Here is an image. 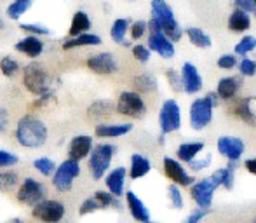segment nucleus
I'll use <instances>...</instances> for the list:
<instances>
[{"mask_svg":"<svg viewBox=\"0 0 256 223\" xmlns=\"http://www.w3.org/2000/svg\"><path fill=\"white\" fill-rule=\"evenodd\" d=\"M14 138H16L18 145H21L23 148H40L48 143V126L35 115H23L16 124Z\"/></svg>","mask_w":256,"mask_h":223,"instance_id":"f257e3e1","label":"nucleus"},{"mask_svg":"<svg viewBox=\"0 0 256 223\" xmlns=\"http://www.w3.org/2000/svg\"><path fill=\"white\" fill-rule=\"evenodd\" d=\"M23 86L30 94L37 96H52V78L46 66L38 61H32L23 68Z\"/></svg>","mask_w":256,"mask_h":223,"instance_id":"f03ea898","label":"nucleus"},{"mask_svg":"<svg viewBox=\"0 0 256 223\" xmlns=\"http://www.w3.org/2000/svg\"><path fill=\"white\" fill-rule=\"evenodd\" d=\"M150 10H152V20L160 26V32L172 44L182 40V37L185 35L183 34V28L176 21L174 10H172V7L166 0H152L150 2Z\"/></svg>","mask_w":256,"mask_h":223,"instance_id":"7ed1b4c3","label":"nucleus"},{"mask_svg":"<svg viewBox=\"0 0 256 223\" xmlns=\"http://www.w3.org/2000/svg\"><path fill=\"white\" fill-rule=\"evenodd\" d=\"M115 152H117V148L112 143H98V145L92 146L91 154L88 157L89 159L88 168L94 182H100V180L104 178V174H106L108 169L112 166Z\"/></svg>","mask_w":256,"mask_h":223,"instance_id":"20e7f679","label":"nucleus"},{"mask_svg":"<svg viewBox=\"0 0 256 223\" xmlns=\"http://www.w3.org/2000/svg\"><path fill=\"white\" fill-rule=\"evenodd\" d=\"M44 199H48V188L42 182L34 176H26L23 182H20L16 190V200L20 204L34 208Z\"/></svg>","mask_w":256,"mask_h":223,"instance_id":"39448f33","label":"nucleus"},{"mask_svg":"<svg viewBox=\"0 0 256 223\" xmlns=\"http://www.w3.org/2000/svg\"><path fill=\"white\" fill-rule=\"evenodd\" d=\"M78 176H80V162L74 159H64L63 162L56 166V171L51 176V182L58 192H70Z\"/></svg>","mask_w":256,"mask_h":223,"instance_id":"423d86ee","label":"nucleus"},{"mask_svg":"<svg viewBox=\"0 0 256 223\" xmlns=\"http://www.w3.org/2000/svg\"><path fill=\"white\" fill-rule=\"evenodd\" d=\"M115 112L129 118H142L146 114V103L136 91H122L115 103Z\"/></svg>","mask_w":256,"mask_h":223,"instance_id":"0eeeda50","label":"nucleus"},{"mask_svg":"<svg viewBox=\"0 0 256 223\" xmlns=\"http://www.w3.org/2000/svg\"><path fill=\"white\" fill-rule=\"evenodd\" d=\"M158 128H160V134L164 136L180 131V128H182V106L176 100L169 98L162 103L160 110H158Z\"/></svg>","mask_w":256,"mask_h":223,"instance_id":"6e6552de","label":"nucleus"},{"mask_svg":"<svg viewBox=\"0 0 256 223\" xmlns=\"http://www.w3.org/2000/svg\"><path fill=\"white\" fill-rule=\"evenodd\" d=\"M66 208L58 199H44L32 208V216L40 223H60L64 218Z\"/></svg>","mask_w":256,"mask_h":223,"instance_id":"1a4fd4ad","label":"nucleus"},{"mask_svg":"<svg viewBox=\"0 0 256 223\" xmlns=\"http://www.w3.org/2000/svg\"><path fill=\"white\" fill-rule=\"evenodd\" d=\"M216 190H218V185H216L211 176H208V178H202V180H199V182L196 180V182L190 185V197H192V200L197 204V208L211 210Z\"/></svg>","mask_w":256,"mask_h":223,"instance_id":"9d476101","label":"nucleus"},{"mask_svg":"<svg viewBox=\"0 0 256 223\" xmlns=\"http://www.w3.org/2000/svg\"><path fill=\"white\" fill-rule=\"evenodd\" d=\"M212 105L208 102L206 98H197L192 102L188 110V117H190V128L194 131H202L212 122Z\"/></svg>","mask_w":256,"mask_h":223,"instance_id":"9b49d317","label":"nucleus"},{"mask_svg":"<svg viewBox=\"0 0 256 223\" xmlns=\"http://www.w3.org/2000/svg\"><path fill=\"white\" fill-rule=\"evenodd\" d=\"M162 169H164V174L168 176V180L172 185L190 186L196 182V178H194L185 169V166H183L178 159H174V157H164V159H162Z\"/></svg>","mask_w":256,"mask_h":223,"instance_id":"f8f14e48","label":"nucleus"},{"mask_svg":"<svg viewBox=\"0 0 256 223\" xmlns=\"http://www.w3.org/2000/svg\"><path fill=\"white\" fill-rule=\"evenodd\" d=\"M216 148L220 156L225 157L228 162H239L246 152V143L239 136H220L216 142Z\"/></svg>","mask_w":256,"mask_h":223,"instance_id":"ddd939ff","label":"nucleus"},{"mask_svg":"<svg viewBox=\"0 0 256 223\" xmlns=\"http://www.w3.org/2000/svg\"><path fill=\"white\" fill-rule=\"evenodd\" d=\"M86 66L98 75H114L118 70V63L115 56L108 51L98 52V54H91L86 61Z\"/></svg>","mask_w":256,"mask_h":223,"instance_id":"4468645a","label":"nucleus"},{"mask_svg":"<svg viewBox=\"0 0 256 223\" xmlns=\"http://www.w3.org/2000/svg\"><path fill=\"white\" fill-rule=\"evenodd\" d=\"M180 75H182L183 92H186V94H197L202 89L204 86L202 75L199 74V70H197V66L194 63H190V61L183 63Z\"/></svg>","mask_w":256,"mask_h":223,"instance_id":"2eb2a0df","label":"nucleus"},{"mask_svg":"<svg viewBox=\"0 0 256 223\" xmlns=\"http://www.w3.org/2000/svg\"><path fill=\"white\" fill-rule=\"evenodd\" d=\"M146 48L150 52H155L164 60H171L176 54V48L162 32H150L148 40H146Z\"/></svg>","mask_w":256,"mask_h":223,"instance_id":"dca6fc26","label":"nucleus"},{"mask_svg":"<svg viewBox=\"0 0 256 223\" xmlns=\"http://www.w3.org/2000/svg\"><path fill=\"white\" fill-rule=\"evenodd\" d=\"M92 146H94V140L89 134H77L70 140L68 143V159L74 160H84L89 157Z\"/></svg>","mask_w":256,"mask_h":223,"instance_id":"f3484780","label":"nucleus"},{"mask_svg":"<svg viewBox=\"0 0 256 223\" xmlns=\"http://www.w3.org/2000/svg\"><path fill=\"white\" fill-rule=\"evenodd\" d=\"M126 180H128V169L124 166L114 168L112 171H108L106 174H104V186H106V192H110L112 196L120 199L126 192Z\"/></svg>","mask_w":256,"mask_h":223,"instance_id":"a211bd4d","label":"nucleus"},{"mask_svg":"<svg viewBox=\"0 0 256 223\" xmlns=\"http://www.w3.org/2000/svg\"><path fill=\"white\" fill-rule=\"evenodd\" d=\"M124 196H126V206H128L131 216L140 223H148L150 211H148V208H146V204L140 199V196H136V192H132V190L124 192Z\"/></svg>","mask_w":256,"mask_h":223,"instance_id":"6ab92c4d","label":"nucleus"},{"mask_svg":"<svg viewBox=\"0 0 256 223\" xmlns=\"http://www.w3.org/2000/svg\"><path fill=\"white\" fill-rule=\"evenodd\" d=\"M240 88H242V78L230 75V77L220 78L214 92L218 94L220 100H223V102H232V100L239 94Z\"/></svg>","mask_w":256,"mask_h":223,"instance_id":"aec40b11","label":"nucleus"},{"mask_svg":"<svg viewBox=\"0 0 256 223\" xmlns=\"http://www.w3.org/2000/svg\"><path fill=\"white\" fill-rule=\"evenodd\" d=\"M16 51L21 52V54H24L26 58H32V60H35V58H38L44 52L46 49V44L44 40H42L40 37H34V35H24L21 40L16 42Z\"/></svg>","mask_w":256,"mask_h":223,"instance_id":"412c9836","label":"nucleus"},{"mask_svg":"<svg viewBox=\"0 0 256 223\" xmlns=\"http://www.w3.org/2000/svg\"><path fill=\"white\" fill-rule=\"evenodd\" d=\"M234 114L251 128H256V96H246L234 106Z\"/></svg>","mask_w":256,"mask_h":223,"instance_id":"4be33fe9","label":"nucleus"},{"mask_svg":"<svg viewBox=\"0 0 256 223\" xmlns=\"http://www.w3.org/2000/svg\"><path fill=\"white\" fill-rule=\"evenodd\" d=\"M132 131L131 122H118V124H110V122H103L94 128V134L98 138H120Z\"/></svg>","mask_w":256,"mask_h":223,"instance_id":"5701e85b","label":"nucleus"},{"mask_svg":"<svg viewBox=\"0 0 256 223\" xmlns=\"http://www.w3.org/2000/svg\"><path fill=\"white\" fill-rule=\"evenodd\" d=\"M236 171H237V162H228L225 168L216 169L211 174V178L214 180V183L220 186H223L225 190H232L236 185Z\"/></svg>","mask_w":256,"mask_h":223,"instance_id":"b1692460","label":"nucleus"},{"mask_svg":"<svg viewBox=\"0 0 256 223\" xmlns=\"http://www.w3.org/2000/svg\"><path fill=\"white\" fill-rule=\"evenodd\" d=\"M152 171V162H150L148 157L142 156V154H132L131 162H129L128 176L131 180H140L143 176H146Z\"/></svg>","mask_w":256,"mask_h":223,"instance_id":"393cba45","label":"nucleus"},{"mask_svg":"<svg viewBox=\"0 0 256 223\" xmlns=\"http://www.w3.org/2000/svg\"><path fill=\"white\" fill-rule=\"evenodd\" d=\"M102 44V37L96 34H82L77 37H70L63 42V49L64 51H72V49H78V48H96V46Z\"/></svg>","mask_w":256,"mask_h":223,"instance_id":"a878e982","label":"nucleus"},{"mask_svg":"<svg viewBox=\"0 0 256 223\" xmlns=\"http://www.w3.org/2000/svg\"><path fill=\"white\" fill-rule=\"evenodd\" d=\"M206 148L204 142H185L176 148V159L180 162H192L196 157H199Z\"/></svg>","mask_w":256,"mask_h":223,"instance_id":"bb28decb","label":"nucleus"},{"mask_svg":"<svg viewBox=\"0 0 256 223\" xmlns=\"http://www.w3.org/2000/svg\"><path fill=\"white\" fill-rule=\"evenodd\" d=\"M251 28V18L248 12L240 9H234L228 16V30L234 34H244Z\"/></svg>","mask_w":256,"mask_h":223,"instance_id":"cd10ccee","label":"nucleus"},{"mask_svg":"<svg viewBox=\"0 0 256 223\" xmlns=\"http://www.w3.org/2000/svg\"><path fill=\"white\" fill-rule=\"evenodd\" d=\"M129 24H131V21H129L128 18H117V20L112 23L110 38L115 44L129 48V42H128V38H126V35L129 34Z\"/></svg>","mask_w":256,"mask_h":223,"instance_id":"c85d7f7f","label":"nucleus"},{"mask_svg":"<svg viewBox=\"0 0 256 223\" xmlns=\"http://www.w3.org/2000/svg\"><path fill=\"white\" fill-rule=\"evenodd\" d=\"M92 23H91V18L86 10H77L72 18V23H70V28H68V35L70 37H77V35H82V34H88L91 30Z\"/></svg>","mask_w":256,"mask_h":223,"instance_id":"c756f323","label":"nucleus"},{"mask_svg":"<svg viewBox=\"0 0 256 223\" xmlns=\"http://www.w3.org/2000/svg\"><path fill=\"white\" fill-rule=\"evenodd\" d=\"M115 112V103L112 102V100H96V102H92L91 105H89L88 108V115L89 118H106L110 117L112 114Z\"/></svg>","mask_w":256,"mask_h":223,"instance_id":"7c9ffc66","label":"nucleus"},{"mask_svg":"<svg viewBox=\"0 0 256 223\" xmlns=\"http://www.w3.org/2000/svg\"><path fill=\"white\" fill-rule=\"evenodd\" d=\"M132 86H134L136 92L140 94H148V92L157 91L158 84L155 75L148 74V72H143V74H138L134 78H132Z\"/></svg>","mask_w":256,"mask_h":223,"instance_id":"2f4dec72","label":"nucleus"},{"mask_svg":"<svg viewBox=\"0 0 256 223\" xmlns=\"http://www.w3.org/2000/svg\"><path fill=\"white\" fill-rule=\"evenodd\" d=\"M183 34L188 37L190 44L196 46L199 49H209L212 46V40L208 34L202 30V28H197V26H188L183 30Z\"/></svg>","mask_w":256,"mask_h":223,"instance_id":"473e14b6","label":"nucleus"},{"mask_svg":"<svg viewBox=\"0 0 256 223\" xmlns=\"http://www.w3.org/2000/svg\"><path fill=\"white\" fill-rule=\"evenodd\" d=\"M34 0H12V2L7 6L6 16L12 21H18L24 12H28V9L32 7Z\"/></svg>","mask_w":256,"mask_h":223,"instance_id":"72a5a7b5","label":"nucleus"},{"mask_svg":"<svg viewBox=\"0 0 256 223\" xmlns=\"http://www.w3.org/2000/svg\"><path fill=\"white\" fill-rule=\"evenodd\" d=\"M92 197L96 199V202L100 204V210H110V208H114V210H120V200L117 199L115 196H112L110 192H106V190H96L94 194H92Z\"/></svg>","mask_w":256,"mask_h":223,"instance_id":"f704fd0d","label":"nucleus"},{"mask_svg":"<svg viewBox=\"0 0 256 223\" xmlns=\"http://www.w3.org/2000/svg\"><path fill=\"white\" fill-rule=\"evenodd\" d=\"M20 72H21V64L16 58L4 56L2 60H0V74H2L4 77L12 78V77H16Z\"/></svg>","mask_w":256,"mask_h":223,"instance_id":"c9c22d12","label":"nucleus"},{"mask_svg":"<svg viewBox=\"0 0 256 223\" xmlns=\"http://www.w3.org/2000/svg\"><path fill=\"white\" fill-rule=\"evenodd\" d=\"M20 185V176L16 171H0V192H10Z\"/></svg>","mask_w":256,"mask_h":223,"instance_id":"e433bc0d","label":"nucleus"},{"mask_svg":"<svg viewBox=\"0 0 256 223\" xmlns=\"http://www.w3.org/2000/svg\"><path fill=\"white\" fill-rule=\"evenodd\" d=\"M253 51H256V37H253V35H244V37L236 44V48H234V52H236L237 56H242V58Z\"/></svg>","mask_w":256,"mask_h":223,"instance_id":"4c0bfd02","label":"nucleus"},{"mask_svg":"<svg viewBox=\"0 0 256 223\" xmlns=\"http://www.w3.org/2000/svg\"><path fill=\"white\" fill-rule=\"evenodd\" d=\"M34 169L42 176H52V172L56 171V162L49 157H38L34 160Z\"/></svg>","mask_w":256,"mask_h":223,"instance_id":"58836bf2","label":"nucleus"},{"mask_svg":"<svg viewBox=\"0 0 256 223\" xmlns=\"http://www.w3.org/2000/svg\"><path fill=\"white\" fill-rule=\"evenodd\" d=\"M168 199L171 202L172 210H183L185 206V199H183V194H182V186L178 185H169L168 186Z\"/></svg>","mask_w":256,"mask_h":223,"instance_id":"ea45409f","label":"nucleus"},{"mask_svg":"<svg viewBox=\"0 0 256 223\" xmlns=\"http://www.w3.org/2000/svg\"><path fill=\"white\" fill-rule=\"evenodd\" d=\"M20 28L24 32L26 35H34V37H48L51 35V30H49L46 24H40V23H21Z\"/></svg>","mask_w":256,"mask_h":223,"instance_id":"a19ab883","label":"nucleus"},{"mask_svg":"<svg viewBox=\"0 0 256 223\" xmlns=\"http://www.w3.org/2000/svg\"><path fill=\"white\" fill-rule=\"evenodd\" d=\"M237 68H239L240 77H254L256 75V61L251 58H242L237 63Z\"/></svg>","mask_w":256,"mask_h":223,"instance_id":"79ce46f5","label":"nucleus"},{"mask_svg":"<svg viewBox=\"0 0 256 223\" xmlns=\"http://www.w3.org/2000/svg\"><path fill=\"white\" fill-rule=\"evenodd\" d=\"M166 80H168L171 91H174V92H182L183 91V88H182V75H180L178 70H174V68H169V70L166 72Z\"/></svg>","mask_w":256,"mask_h":223,"instance_id":"37998d69","label":"nucleus"},{"mask_svg":"<svg viewBox=\"0 0 256 223\" xmlns=\"http://www.w3.org/2000/svg\"><path fill=\"white\" fill-rule=\"evenodd\" d=\"M146 32H148L146 21H143V20H138V21H134V23L129 24V35H131L132 40H142V38L145 37Z\"/></svg>","mask_w":256,"mask_h":223,"instance_id":"c03bdc74","label":"nucleus"},{"mask_svg":"<svg viewBox=\"0 0 256 223\" xmlns=\"http://www.w3.org/2000/svg\"><path fill=\"white\" fill-rule=\"evenodd\" d=\"M212 162V156L211 154H204V157H196L192 162H188V168L192 172H199V171H204L211 166Z\"/></svg>","mask_w":256,"mask_h":223,"instance_id":"a18cd8bd","label":"nucleus"},{"mask_svg":"<svg viewBox=\"0 0 256 223\" xmlns=\"http://www.w3.org/2000/svg\"><path fill=\"white\" fill-rule=\"evenodd\" d=\"M132 58H134L136 61H140V63H148L150 58H152V52H150V49L146 48V46L136 44V46H132Z\"/></svg>","mask_w":256,"mask_h":223,"instance_id":"49530a36","label":"nucleus"},{"mask_svg":"<svg viewBox=\"0 0 256 223\" xmlns=\"http://www.w3.org/2000/svg\"><path fill=\"white\" fill-rule=\"evenodd\" d=\"M211 213V210H202V208H196L194 211H190L188 216L183 218L182 223H200L208 214Z\"/></svg>","mask_w":256,"mask_h":223,"instance_id":"de8ad7c7","label":"nucleus"},{"mask_svg":"<svg viewBox=\"0 0 256 223\" xmlns=\"http://www.w3.org/2000/svg\"><path fill=\"white\" fill-rule=\"evenodd\" d=\"M20 162V157L9 150H0V168H12Z\"/></svg>","mask_w":256,"mask_h":223,"instance_id":"09e8293b","label":"nucleus"},{"mask_svg":"<svg viewBox=\"0 0 256 223\" xmlns=\"http://www.w3.org/2000/svg\"><path fill=\"white\" fill-rule=\"evenodd\" d=\"M218 68L222 70H234L237 66V56L236 54H222L216 61Z\"/></svg>","mask_w":256,"mask_h":223,"instance_id":"8fccbe9b","label":"nucleus"},{"mask_svg":"<svg viewBox=\"0 0 256 223\" xmlns=\"http://www.w3.org/2000/svg\"><path fill=\"white\" fill-rule=\"evenodd\" d=\"M237 9L244 10V12H256V0H234Z\"/></svg>","mask_w":256,"mask_h":223,"instance_id":"3c124183","label":"nucleus"},{"mask_svg":"<svg viewBox=\"0 0 256 223\" xmlns=\"http://www.w3.org/2000/svg\"><path fill=\"white\" fill-rule=\"evenodd\" d=\"M9 128V112L0 106V134L7 131Z\"/></svg>","mask_w":256,"mask_h":223,"instance_id":"603ef678","label":"nucleus"},{"mask_svg":"<svg viewBox=\"0 0 256 223\" xmlns=\"http://www.w3.org/2000/svg\"><path fill=\"white\" fill-rule=\"evenodd\" d=\"M204 98H206V100H208V102H209V103H211V105H212V108H216V106H218V105H220V102H222V100H220V98H218V94H216V92H214V91H209V92H208V94H206V96H204Z\"/></svg>","mask_w":256,"mask_h":223,"instance_id":"864d4df0","label":"nucleus"},{"mask_svg":"<svg viewBox=\"0 0 256 223\" xmlns=\"http://www.w3.org/2000/svg\"><path fill=\"white\" fill-rule=\"evenodd\" d=\"M244 168H246L248 172H251L253 176H256V157H253V159H246V160H244Z\"/></svg>","mask_w":256,"mask_h":223,"instance_id":"5fc2aeb1","label":"nucleus"},{"mask_svg":"<svg viewBox=\"0 0 256 223\" xmlns=\"http://www.w3.org/2000/svg\"><path fill=\"white\" fill-rule=\"evenodd\" d=\"M6 223H26V222L21 220V218H10V220H7Z\"/></svg>","mask_w":256,"mask_h":223,"instance_id":"6e6d98bb","label":"nucleus"},{"mask_svg":"<svg viewBox=\"0 0 256 223\" xmlns=\"http://www.w3.org/2000/svg\"><path fill=\"white\" fill-rule=\"evenodd\" d=\"M4 26H6V23H4V20L0 18V30H4Z\"/></svg>","mask_w":256,"mask_h":223,"instance_id":"4d7b16f0","label":"nucleus"},{"mask_svg":"<svg viewBox=\"0 0 256 223\" xmlns=\"http://www.w3.org/2000/svg\"><path fill=\"white\" fill-rule=\"evenodd\" d=\"M148 223H160V222H152V220H150Z\"/></svg>","mask_w":256,"mask_h":223,"instance_id":"13d9d810","label":"nucleus"},{"mask_svg":"<svg viewBox=\"0 0 256 223\" xmlns=\"http://www.w3.org/2000/svg\"><path fill=\"white\" fill-rule=\"evenodd\" d=\"M251 223H256V216H254V220H253V222H251Z\"/></svg>","mask_w":256,"mask_h":223,"instance_id":"bf43d9fd","label":"nucleus"},{"mask_svg":"<svg viewBox=\"0 0 256 223\" xmlns=\"http://www.w3.org/2000/svg\"><path fill=\"white\" fill-rule=\"evenodd\" d=\"M131 2H134V0H131Z\"/></svg>","mask_w":256,"mask_h":223,"instance_id":"052dcab7","label":"nucleus"}]
</instances>
